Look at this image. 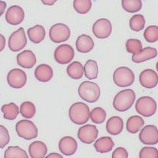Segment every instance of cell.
I'll use <instances>...</instances> for the list:
<instances>
[{"label": "cell", "mask_w": 158, "mask_h": 158, "mask_svg": "<svg viewBox=\"0 0 158 158\" xmlns=\"http://www.w3.org/2000/svg\"><path fill=\"white\" fill-rule=\"evenodd\" d=\"M18 64L22 68L32 69L37 62L36 56L35 54L30 50H26L17 56Z\"/></svg>", "instance_id": "17"}, {"label": "cell", "mask_w": 158, "mask_h": 158, "mask_svg": "<svg viewBox=\"0 0 158 158\" xmlns=\"http://www.w3.org/2000/svg\"><path fill=\"white\" fill-rule=\"evenodd\" d=\"M20 113L23 118L30 119L35 116L36 113V107L32 102L30 101L23 102L20 107Z\"/></svg>", "instance_id": "31"}, {"label": "cell", "mask_w": 158, "mask_h": 158, "mask_svg": "<svg viewBox=\"0 0 158 158\" xmlns=\"http://www.w3.org/2000/svg\"><path fill=\"white\" fill-rule=\"evenodd\" d=\"M27 39L26 36L24 29L20 27L14 32L8 39V48L13 52H18L26 47Z\"/></svg>", "instance_id": "8"}, {"label": "cell", "mask_w": 158, "mask_h": 158, "mask_svg": "<svg viewBox=\"0 0 158 158\" xmlns=\"http://www.w3.org/2000/svg\"><path fill=\"white\" fill-rule=\"evenodd\" d=\"M90 118L93 123L100 124L106 121V111L101 107L94 108L90 111Z\"/></svg>", "instance_id": "34"}, {"label": "cell", "mask_w": 158, "mask_h": 158, "mask_svg": "<svg viewBox=\"0 0 158 158\" xmlns=\"http://www.w3.org/2000/svg\"><path fill=\"white\" fill-rule=\"evenodd\" d=\"M27 77L24 71L20 69H11L7 75L8 85L15 89H20L27 84Z\"/></svg>", "instance_id": "10"}, {"label": "cell", "mask_w": 158, "mask_h": 158, "mask_svg": "<svg viewBox=\"0 0 158 158\" xmlns=\"http://www.w3.org/2000/svg\"><path fill=\"white\" fill-rule=\"evenodd\" d=\"M139 158H158V150L154 147H144L139 152Z\"/></svg>", "instance_id": "37"}, {"label": "cell", "mask_w": 158, "mask_h": 158, "mask_svg": "<svg viewBox=\"0 0 158 158\" xmlns=\"http://www.w3.org/2000/svg\"><path fill=\"white\" fill-rule=\"evenodd\" d=\"M41 1L45 6H53L57 0H41Z\"/></svg>", "instance_id": "43"}, {"label": "cell", "mask_w": 158, "mask_h": 158, "mask_svg": "<svg viewBox=\"0 0 158 158\" xmlns=\"http://www.w3.org/2000/svg\"><path fill=\"white\" fill-rule=\"evenodd\" d=\"M5 158H29L25 150L18 146H10L4 154Z\"/></svg>", "instance_id": "29"}, {"label": "cell", "mask_w": 158, "mask_h": 158, "mask_svg": "<svg viewBox=\"0 0 158 158\" xmlns=\"http://www.w3.org/2000/svg\"><path fill=\"white\" fill-rule=\"evenodd\" d=\"M78 95L83 100L90 103L97 102L100 97V88L95 82H82L78 87Z\"/></svg>", "instance_id": "3"}, {"label": "cell", "mask_w": 158, "mask_h": 158, "mask_svg": "<svg viewBox=\"0 0 158 158\" xmlns=\"http://www.w3.org/2000/svg\"><path fill=\"white\" fill-rule=\"evenodd\" d=\"M17 133L20 138L31 140L38 136V128L35 123L29 120H21L15 126Z\"/></svg>", "instance_id": "5"}, {"label": "cell", "mask_w": 158, "mask_h": 158, "mask_svg": "<svg viewBox=\"0 0 158 158\" xmlns=\"http://www.w3.org/2000/svg\"><path fill=\"white\" fill-rule=\"evenodd\" d=\"M73 7L77 13L85 15L91 9L92 2L91 0H74Z\"/></svg>", "instance_id": "32"}, {"label": "cell", "mask_w": 158, "mask_h": 158, "mask_svg": "<svg viewBox=\"0 0 158 158\" xmlns=\"http://www.w3.org/2000/svg\"><path fill=\"white\" fill-rule=\"evenodd\" d=\"M126 49L130 54H136L142 50V44L139 39H130L126 42Z\"/></svg>", "instance_id": "36"}, {"label": "cell", "mask_w": 158, "mask_h": 158, "mask_svg": "<svg viewBox=\"0 0 158 158\" xmlns=\"http://www.w3.org/2000/svg\"><path fill=\"white\" fill-rule=\"evenodd\" d=\"M123 121L121 117L113 116L106 123V130L110 135H118L123 131Z\"/></svg>", "instance_id": "20"}, {"label": "cell", "mask_w": 158, "mask_h": 158, "mask_svg": "<svg viewBox=\"0 0 158 158\" xmlns=\"http://www.w3.org/2000/svg\"><path fill=\"white\" fill-rule=\"evenodd\" d=\"M114 146V142L111 137L102 136L95 141L94 148L97 152L104 154L111 152Z\"/></svg>", "instance_id": "23"}, {"label": "cell", "mask_w": 158, "mask_h": 158, "mask_svg": "<svg viewBox=\"0 0 158 158\" xmlns=\"http://www.w3.org/2000/svg\"><path fill=\"white\" fill-rule=\"evenodd\" d=\"M52 68L47 64H41L35 70V77L40 82H48L53 78Z\"/></svg>", "instance_id": "22"}, {"label": "cell", "mask_w": 158, "mask_h": 158, "mask_svg": "<svg viewBox=\"0 0 158 158\" xmlns=\"http://www.w3.org/2000/svg\"><path fill=\"white\" fill-rule=\"evenodd\" d=\"M139 82L142 87L152 89L158 85V75L153 69H145L140 73Z\"/></svg>", "instance_id": "15"}, {"label": "cell", "mask_w": 158, "mask_h": 158, "mask_svg": "<svg viewBox=\"0 0 158 158\" xmlns=\"http://www.w3.org/2000/svg\"><path fill=\"white\" fill-rule=\"evenodd\" d=\"M54 59L59 64L65 65L73 61L75 51L71 45L63 44L58 46L54 51Z\"/></svg>", "instance_id": "9"}, {"label": "cell", "mask_w": 158, "mask_h": 158, "mask_svg": "<svg viewBox=\"0 0 158 158\" xmlns=\"http://www.w3.org/2000/svg\"><path fill=\"white\" fill-rule=\"evenodd\" d=\"M24 11L21 7L18 6H12L8 8L6 14L7 23L14 26L20 24L24 20Z\"/></svg>", "instance_id": "14"}, {"label": "cell", "mask_w": 158, "mask_h": 158, "mask_svg": "<svg viewBox=\"0 0 158 158\" xmlns=\"http://www.w3.org/2000/svg\"><path fill=\"white\" fill-rule=\"evenodd\" d=\"M27 35L32 43L39 44L42 42L45 38V29L42 25H35L27 30Z\"/></svg>", "instance_id": "24"}, {"label": "cell", "mask_w": 158, "mask_h": 158, "mask_svg": "<svg viewBox=\"0 0 158 158\" xmlns=\"http://www.w3.org/2000/svg\"><path fill=\"white\" fill-rule=\"evenodd\" d=\"M139 140L145 145H154L158 143V129L154 125H146L142 128Z\"/></svg>", "instance_id": "12"}, {"label": "cell", "mask_w": 158, "mask_h": 158, "mask_svg": "<svg viewBox=\"0 0 158 158\" xmlns=\"http://www.w3.org/2000/svg\"><path fill=\"white\" fill-rule=\"evenodd\" d=\"M144 38L149 43L156 42L158 40V27L155 25L149 26L144 32Z\"/></svg>", "instance_id": "35"}, {"label": "cell", "mask_w": 158, "mask_h": 158, "mask_svg": "<svg viewBox=\"0 0 158 158\" xmlns=\"http://www.w3.org/2000/svg\"><path fill=\"white\" fill-rule=\"evenodd\" d=\"M6 6L7 4L6 2L1 1V0H0V17L4 14L5 11H6Z\"/></svg>", "instance_id": "41"}, {"label": "cell", "mask_w": 158, "mask_h": 158, "mask_svg": "<svg viewBox=\"0 0 158 158\" xmlns=\"http://www.w3.org/2000/svg\"><path fill=\"white\" fill-rule=\"evenodd\" d=\"M157 56V49L152 47H147L142 49L139 53L136 54H133L132 60L133 63H141L143 62L155 58Z\"/></svg>", "instance_id": "19"}, {"label": "cell", "mask_w": 158, "mask_h": 158, "mask_svg": "<svg viewBox=\"0 0 158 158\" xmlns=\"http://www.w3.org/2000/svg\"><path fill=\"white\" fill-rule=\"evenodd\" d=\"M156 101L150 97H140L135 103V110L142 116L148 118L154 115L157 111Z\"/></svg>", "instance_id": "6"}, {"label": "cell", "mask_w": 158, "mask_h": 158, "mask_svg": "<svg viewBox=\"0 0 158 158\" xmlns=\"http://www.w3.org/2000/svg\"><path fill=\"white\" fill-rule=\"evenodd\" d=\"M84 73L87 78L89 80H94L98 76V66L97 63L94 60H89L86 62L84 67Z\"/></svg>", "instance_id": "28"}, {"label": "cell", "mask_w": 158, "mask_h": 158, "mask_svg": "<svg viewBox=\"0 0 158 158\" xmlns=\"http://www.w3.org/2000/svg\"><path fill=\"white\" fill-rule=\"evenodd\" d=\"M67 75L71 78L78 80L84 75V66L80 62L74 61L70 63L66 69Z\"/></svg>", "instance_id": "26"}, {"label": "cell", "mask_w": 158, "mask_h": 158, "mask_svg": "<svg viewBox=\"0 0 158 158\" xmlns=\"http://www.w3.org/2000/svg\"><path fill=\"white\" fill-rule=\"evenodd\" d=\"M90 108L87 104L81 102H75L70 106L69 117L75 124L83 125L90 119Z\"/></svg>", "instance_id": "1"}, {"label": "cell", "mask_w": 158, "mask_h": 158, "mask_svg": "<svg viewBox=\"0 0 158 158\" xmlns=\"http://www.w3.org/2000/svg\"><path fill=\"white\" fill-rule=\"evenodd\" d=\"M111 32H112V25L110 20L106 18L99 19L93 26L94 35L98 39H107L110 36Z\"/></svg>", "instance_id": "11"}, {"label": "cell", "mask_w": 158, "mask_h": 158, "mask_svg": "<svg viewBox=\"0 0 158 158\" xmlns=\"http://www.w3.org/2000/svg\"><path fill=\"white\" fill-rule=\"evenodd\" d=\"M144 125H145V121L142 117L133 115L129 118L127 121L126 129L129 133L135 134L142 130Z\"/></svg>", "instance_id": "25"}, {"label": "cell", "mask_w": 158, "mask_h": 158, "mask_svg": "<svg viewBox=\"0 0 158 158\" xmlns=\"http://www.w3.org/2000/svg\"><path fill=\"white\" fill-rule=\"evenodd\" d=\"M47 153V145L41 141H35L29 146V154L31 158H44Z\"/></svg>", "instance_id": "21"}, {"label": "cell", "mask_w": 158, "mask_h": 158, "mask_svg": "<svg viewBox=\"0 0 158 158\" xmlns=\"http://www.w3.org/2000/svg\"><path fill=\"white\" fill-rule=\"evenodd\" d=\"M113 81L118 87H130L135 81V75L128 67L121 66L117 69L113 74Z\"/></svg>", "instance_id": "4"}, {"label": "cell", "mask_w": 158, "mask_h": 158, "mask_svg": "<svg viewBox=\"0 0 158 158\" xmlns=\"http://www.w3.org/2000/svg\"><path fill=\"white\" fill-rule=\"evenodd\" d=\"M10 142V135L6 127L0 125V148H4Z\"/></svg>", "instance_id": "38"}, {"label": "cell", "mask_w": 158, "mask_h": 158, "mask_svg": "<svg viewBox=\"0 0 158 158\" xmlns=\"http://www.w3.org/2000/svg\"><path fill=\"white\" fill-rule=\"evenodd\" d=\"M76 49L80 53H89L94 47V42L90 35L83 34L78 37L76 40Z\"/></svg>", "instance_id": "18"}, {"label": "cell", "mask_w": 158, "mask_h": 158, "mask_svg": "<svg viewBox=\"0 0 158 158\" xmlns=\"http://www.w3.org/2000/svg\"><path fill=\"white\" fill-rule=\"evenodd\" d=\"M112 158H128V152L123 147L117 148L112 153Z\"/></svg>", "instance_id": "39"}, {"label": "cell", "mask_w": 158, "mask_h": 158, "mask_svg": "<svg viewBox=\"0 0 158 158\" xmlns=\"http://www.w3.org/2000/svg\"><path fill=\"white\" fill-rule=\"evenodd\" d=\"M135 100V92L132 89H125L116 94L113 100V107L116 111L124 112L133 106Z\"/></svg>", "instance_id": "2"}, {"label": "cell", "mask_w": 158, "mask_h": 158, "mask_svg": "<svg viewBox=\"0 0 158 158\" xmlns=\"http://www.w3.org/2000/svg\"><path fill=\"white\" fill-rule=\"evenodd\" d=\"M6 38H5L4 35L0 34V52L4 50L5 47H6Z\"/></svg>", "instance_id": "40"}, {"label": "cell", "mask_w": 158, "mask_h": 158, "mask_svg": "<svg viewBox=\"0 0 158 158\" xmlns=\"http://www.w3.org/2000/svg\"><path fill=\"white\" fill-rule=\"evenodd\" d=\"M71 31L68 26L59 23L53 25L49 31V37L54 43L64 42L69 39Z\"/></svg>", "instance_id": "7"}, {"label": "cell", "mask_w": 158, "mask_h": 158, "mask_svg": "<svg viewBox=\"0 0 158 158\" xmlns=\"http://www.w3.org/2000/svg\"><path fill=\"white\" fill-rule=\"evenodd\" d=\"M145 19L143 15H135L130 20V27L132 30L135 32H139L145 28Z\"/></svg>", "instance_id": "33"}, {"label": "cell", "mask_w": 158, "mask_h": 158, "mask_svg": "<svg viewBox=\"0 0 158 158\" xmlns=\"http://www.w3.org/2000/svg\"><path fill=\"white\" fill-rule=\"evenodd\" d=\"M59 149L64 155H73L78 149L77 141L72 136L63 137L59 142Z\"/></svg>", "instance_id": "16"}, {"label": "cell", "mask_w": 158, "mask_h": 158, "mask_svg": "<svg viewBox=\"0 0 158 158\" xmlns=\"http://www.w3.org/2000/svg\"><path fill=\"white\" fill-rule=\"evenodd\" d=\"M123 10L129 13H135L140 11L142 7V0H122Z\"/></svg>", "instance_id": "30"}, {"label": "cell", "mask_w": 158, "mask_h": 158, "mask_svg": "<svg viewBox=\"0 0 158 158\" xmlns=\"http://www.w3.org/2000/svg\"><path fill=\"white\" fill-rule=\"evenodd\" d=\"M45 158H63V157L62 155H60V154H58V153H51V154H49L48 155L46 156Z\"/></svg>", "instance_id": "42"}, {"label": "cell", "mask_w": 158, "mask_h": 158, "mask_svg": "<svg viewBox=\"0 0 158 158\" xmlns=\"http://www.w3.org/2000/svg\"><path fill=\"white\" fill-rule=\"evenodd\" d=\"M99 131L95 125L86 124L79 128L78 139L85 144H91L97 140Z\"/></svg>", "instance_id": "13"}, {"label": "cell", "mask_w": 158, "mask_h": 158, "mask_svg": "<svg viewBox=\"0 0 158 158\" xmlns=\"http://www.w3.org/2000/svg\"><path fill=\"white\" fill-rule=\"evenodd\" d=\"M156 69H157V71L158 72V62L157 63V64H156Z\"/></svg>", "instance_id": "44"}, {"label": "cell", "mask_w": 158, "mask_h": 158, "mask_svg": "<svg viewBox=\"0 0 158 158\" xmlns=\"http://www.w3.org/2000/svg\"><path fill=\"white\" fill-rule=\"evenodd\" d=\"M1 111L3 113V117L5 119L13 121L18 117L20 109L16 104L11 102V103L3 105L1 108Z\"/></svg>", "instance_id": "27"}]
</instances>
